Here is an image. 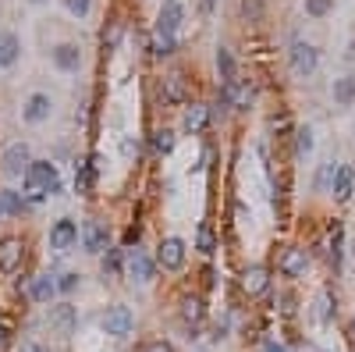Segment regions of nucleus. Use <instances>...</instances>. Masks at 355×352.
<instances>
[{
  "label": "nucleus",
  "mask_w": 355,
  "mask_h": 352,
  "mask_svg": "<svg viewBox=\"0 0 355 352\" xmlns=\"http://www.w3.org/2000/svg\"><path fill=\"white\" fill-rule=\"evenodd\" d=\"M185 96H189V89H185V75H178V72L167 75L163 78V100L167 103H181Z\"/></svg>",
  "instance_id": "obj_23"
},
{
  "label": "nucleus",
  "mask_w": 355,
  "mask_h": 352,
  "mask_svg": "<svg viewBox=\"0 0 355 352\" xmlns=\"http://www.w3.org/2000/svg\"><path fill=\"white\" fill-rule=\"evenodd\" d=\"M50 96L47 93H32L29 100H25V111H22V118L29 121V125H39V121H47L50 118Z\"/></svg>",
  "instance_id": "obj_13"
},
{
  "label": "nucleus",
  "mask_w": 355,
  "mask_h": 352,
  "mask_svg": "<svg viewBox=\"0 0 355 352\" xmlns=\"http://www.w3.org/2000/svg\"><path fill=\"white\" fill-rule=\"evenodd\" d=\"M75 242H78V224L71 217H60L50 228V245H54V250H71Z\"/></svg>",
  "instance_id": "obj_11"
},
{
  "label": "nucleus",
  "mask_w": 355,
  "mask_h": 352,
  "mask_svg": "<svg viewBox=\"0 0 355 352\" xmlns=\"http://www.w3.org/2000/svg\"><path fill=\"white\" fill-rule=\"evenodd\" d=\"M334 175H338V164H334V160L320 164L317 178H312V189H317V192H330V185H334Z\"/></svg>",
  "instance_id": "obj_27"
},
{
  "label": "nucleus",
  "mask_w": 355,
  "mask_h": 352,
  "mask_svg": "<svg viewBox=\"0 0 355 352\" xmlns=\"http://www.w3.org/2000/svg\"><path fill=\"white\" fill-rule=\"evenodd\" d=\"M0 214H22V196L14 189H0Z\"/></svg>",
  "instance_id": "obj_31"
},
{
  "label": "nucleus",
  "mask_w": 355,
  "mask_h": 352,
  "mask_svg": "<svg viewBox=\"0 0 355 352\" xmlns=\"http://www.w3.org/2000/svg\"><path fill=\"white\" fill-rule=\"evenodd\" d=\"M18 263H22V242L4 239V242H0V271L11 274V271H18Z\"/></svg>",
  "instance_id": "obj_16"
},
{
  "label": "nucleus",
  "mask_w": 355,
  "mask_h": 352,
  "mask_svg": "<svg viewBox=\"0 0 355 352\" xmlns=\"http://www.w3.org/2000/svg\"><path fill=\"white\" fill-rule=\"evenodd\" d=\"M132 324H135V317H132L128 306H111L107 314H103V331L114 335V338H124L132 331Z\"/></svg>",
  "instance_id": "obj_7"
},
{
  "label": "nucleus",
  "mask_w": 355,
  "mask_h": 352,
  "mask_svg": "<svg viewBox=\"0 0 355 352\" xmlns=\"http://www.w3.org/2000/svg\"><path fill=\"white\" fill-rule=\"evenodd\" d=\"M107 224L103 221H86L82 224V245H86L89 253H107Z\"/></svg>",
  "instance_id": "obj_9"
},
{
  "label": "nucleus",
  "mask_w": 355,
  "mask_h": 352,
  "mask_svg": "<svg viewBox=\"0 0 355 352\" xmlns=\"http://www.w3.org/2000/svg\"><path fill=\"white\" fill-rule=\"evenodd\" d=\"M121 263H124V256H121V250H111L107 245V253H103V274H121Z\"/></svg>",
  "instance_id": "obj_33"
},
{
  "label": "nucleus",
  "mask_w": 355,
  "mask_h": 352,
  "mask_svg": "<svg viewBox=\"0 0 355 352\" xmlns=\"http://www.w3.org/2000/svg\"><path fill=\"white\" fill-rule=\"evenodd\" d=\"M341 253H345V228H341V221H334L327 232V256L334 267H341Z\"/></svg>",
  "instance_id": "obj_19"
},
{
  "label": "nucleus",
  "mask_w": 355,
  "mask_h": 352,
  "mask_svg": "<svg viewBox=\"0 0 355 352\" xmlns=\"http://www.w3.org/2000/svg\"><path fill=\"white\" fill-rule=\"evenodd\" d=\"M142 352H174V349L167 345V342H150V345H146Z\"/></svg>",
  "instance_id": "obj_41"
},
{
  "label": "nucleus",
  "mask_w": 355,
  "mask_h": 352,
  "mask_svg": "<svg viewBox=\"0 0 355 352\" xmlns=\"http://www.w3.org/2000/svg\"><path fill=\"white\" fill-rule=\"evenodd\" d=\"M263 352H288V349H284L281 342H266V345H263Z\"/></svg>",
  "instance_id": "obj_43"
},
{
  "label": "nucleus",
  "mask_w": 355,
  "mask_h": 352,
  "mask_svg": "<svg viewBox=\"0 0 355 352\" xmlns=\"http://www.w3.org/2000/svg\"><path fill=\"white\" fill-rule=\"evenodd\" d=\"M334 103H341V107H352L355 103V75H341V78H334Z\"/></svg>",
  "instance_id": "obj_20"
},
{
  "label": "nucleus",
  "mask_w": 355,
  "mask_h": 352,
  "mask_svg": "<svg viewBox=\"0 0 355 352\" xmlns=\"http://www.w3.org/2000/svg\"><path fill=\"white\" fill-rule=\"evenodd\" d=\"M174 50H178V39H174V36H167V32H157V36H153V54H157V57H171Z\"/></svg>",
  "instance_id": "obj_32"
},
{
  "label": "nucleus",
  "mask_w": 355,
  "mask_h": 352,
  "mask_svg": "<svg viewBox=\"0 0 355 352\" xmlns=\"http://www.w3.org/2000/svg\"><path fill=\"white\" fill-rule=\"evenodd\" d=\"M196 245H199V253H217V235H214V228L210 224H199V235H196Z\"/></svg>",
  "instance_id": "obj_30"
},
{
  "label": "nucleus",
  "mask_w": 355,
  "mask_h": 352,
  "mask_svg": "<svg viewBox=\"0 0 355 352\" xmlns=\"http://www.w3.org/2000/svg\"><path fill=\"white\" fill-rule=\"evenodd\" d=\"M150 142H153V153H157V157H167V153L174 150V142H178V135H174L171 129H157Z\"/></svg>",
  "instance_id": "obj_26"
},
{
  "label": "nucleus",
  "mask_w": 355,
  "mask_h": 352,
  "mask_svg": "<svg viewBox=\"0 0 355 352\" xmlns=\"http://www.w3.org/2000/svg\"><path fill=\"white\" fill-rule=\"evenodd\" d=\"M334 11V0H306V14L309 18H327Z\"/></svg>",
  "instance_id": "obj_35"
},
{
  "label": "nucleus",
  "mask_w": 355,
  "mask_h": 352,
  "mask_svg": "<svg viewBox=\"0 0 355 352\" xmlns=\"http://www.w3.org/2000/svg\"><path fill=\"white\" fill-rule=\"evenodd\" d=\"M217 72H220V78H224V86H227V82H235L238 65H235V54L227 50V47H220V50H217Z\"/></svg>",
  "instance_id": "obj_25"
},
{
  "label": "nucleus",
  "mask_w": 355,
  "mask_h": 352,
  "mask_svg": "<svg viewBox=\"0 0 355 352\" xmlns=\"http://www.w3.org/2000/svg\"><path fill=\"white\" fill-rule=\"evenodd\" d=\"M306 153H312V129L309 125L295 132V157H306Z\"/></svg>",
  "instance_id": "obj_34"
},
{
  "label": "nucleus",
  "mask_w": 355,
  "mask_h": 352,
  "mask_svg": "<svg viewBox=\"0 0 355 352\" xmlns=\"http://www.w3.org/2000/svg\"><path fill=\"white\" fill-rule=\"evenodd\" d=\"M242 288H245V296H263L270 288V271L263 263L245 267V271H242Z\"/></svg>",
  "instance_id": "obj_10"
},
{
  "label": "nucleus",
  "mask_w": 355,
  "mask_h": 352,
  "mask_svg": "<svg viewBox=\"0 0 355 352\" xmlns=\"http://www.w3.org/2000/svg\"><path fill=\"white\" fill-rule=\"evenodd\" d=\"M185 256H189V250H185V242H181L178 235H167V239L157 245V263L163 267V271H181Z\"/></svg>",
  "instance_id": "obj_3"
},
{
  "label": "nucleus",
  "mask_w": 355,
  "mask_h": 352,
  "mask_svg": "<svg viewBox=\"0 0 355 352\" xmlns=\"http://www.w3.org/2000/svg\"><path fill=\"white\" fill-rule=\"evenodd\" d=\"M203 317H206V302L199 296H185L181 299V320L185 324H199Z\"/></svg>",
  "instance_id": "obj_24"
},
{
  "label": "nucleus",
  "mask_w": 355,
  "mask_h": 352,
  "mask_svg": "<svg viewBox=\"0 0 355 352\" xmlns=\"http://www.w3.org/2000/svg\"><path fill=\"white\" fill-rule=\"evenodd\" d=\"M117 39H121V22H111V29H103V47L114 50Z\"/></svg>",
  "instance_id": "obj_38"
},
{
  "label": "nucleus",
  "mask_w": 355,
  "mask_h": 352,
  "mask_svg": "<svg viewBox=\"0 0 355 352\" xmlns=\"http://www.w3.org/2000/svg\"><path fill=\"white\" fill-rule=\"evenodd\" d=\"M220 100L227 103V107H235V111H249V103L256 100V89H253V82H227V86L220 89Z\"/></svg>",
  "instance_id": "obj_5"
},
{
  "label": "nucleus",
  "mask_w": 355,
  "mask_h": 352,
  "mask_svg": "<svg viewBox=\"0 0 355 352\" xmlns=\"http://www.w3.org/2000/svg\"><path fill=\"white\" fill-rule=\"evenodd\" d=\"M0 342H4V327H0Z\"/></svg>",
  "instance_id": "obj_48"
},
{
  "label": "nucleus",
  "mask_w": 355,
  "mask_h": 352,
  "mask_svg": "<svg viewBox=\"0 0 355 352\" xmlns=\"http://www.w3.org/2000/svg\"><path fill=\"white\" fill-rule=\"evenodd\" d=\"M277 267H281L284 278H306V271H309V253L302 250V245H288V250L281 253V260H277Z\"/></svg>",
  "instance_id": "obj_6"
},
{
  "label": "nucleus",
  "mask_w": 355,
  "mask_h": 352,
  "mask_svg": "<svg viewBox=\"0 0 355 352\" xmlns=\"http://www.w3.org/2000/svg\"><path fill=\"white\" fill-rule=\"evenodd\" d=\"M22 352H50V349H47V345H39V342H25V345H22Z\"/></svg>",
  "instance_id": "obj_42"
},
{
  "label": "nucleus",
  "mask_w": 355,
  "mask_h": 352,
  "mask_svg": "<svg viewBox=\"0 0 355 352\" xmlns=\"http://www.w3.org/2000/svg\"><path fill=\"white\" fill-rule=\"evenodd\" d=\"M47 324L57 331V335H71V331H75V306H68V302H60V306H50V314H47Z\"/></svg>",
  "instance_id": "obj_12"
},
{
  "label": "nucleus",
  "mask_w": 355,
  "mask_h": 352,
  "mask_svg": "<svg viewBox=\"0 0 355 352\" xmlns=\"http://www.w3.org/2000/svg\"><path fill=\"white\" fill-rule=\"evenodd\" d=\"M288 60H291V72L306 78V75L317 72V65H320V50L312 47V43H306V39H295V43H291V50H288Z\"/></svg>",
  "instance_id": "obj_2"
},
{
  "label": "nucleus",
  "mask_w": 355,
  "mask_h": 352,
  "mask_svg": "<svg viewBox=\"0 0 355 352\" xmlns=\"http://www.w3.org/2000/svg\"><path fill=\"white\" fill-rule=\"evenodd\" d=\"M25 185H29V199L39 203L47 192H60V175H57V164L50 160H32L29 171H25Z\"/></svg>",
  "instance_id": "obj_1"
},
{
  "label": "nucleus",
  "mask_w": 355,
  "mask_h": 352,
  "mask_svg": "<svg viewBox=\"0 0 355 352\" xmlns=\"http://www.w3.org/2000/svg\"><path fill=\"white\" fill-rule=\"evenodd\" d=\"M29 292H32V299H36V302H50V296L57 292V281H54L50 274H43V278H36V281H32Z\"/></svg>",
  "instance_id": "obj_28"
},
{
  "label": "nucleus",
  "mask_w": 355,
  "mask_h": 352,
  "mask_svg": "<svg viewBox=\"0 0 355 352\" xmlns=\"http://www.w3.org/2000/svg\"><path fill=\"white\" fill-rule=\"evenodd\" d=\"M299 352H320V349L312 345V342H302V345H299Z\"/></svg>",
  "instance_id": "obj_44"
},
{
  "label": "nucleus",
  "mask_w": 355,
  "mask_h": 352,
  "mask_svg": "<svg viewBox=\"0 0 355 352\" xmlns=\"http://www.w3.org/2000/svg\"><path fill=\"white\" fill-rule=\"evenodd\" d=\"M206 121H210V107H203V103H192V107H185V118H181V129L185 132H203Z\"/></svg>",
  "instance_id": "obj_17"
},
{
  "label": "nucleus",
  "mask_w": 355,
  "mask_h": 352,
  "mask_svg": "<svg viewBox=\"0 0 355 352\" xmlns=\"http://www.w3.org/2000/svg\"><path fill=\"white\" fill-rule=\"evenodd\" d=\"M330 192H334V199H338V203L352 199V192H355V171L348 168V164H338V175H334Z\"/></svg>",
  "instance_id": "obj_14"
},
{
  "label": "nucleus",
  "mask_w": 355,
  "mask_h": 352,
  "mask_svg": "<svg viewBox=\"0 0 355 352\" xmlns=\"http://www.w3.org/2000/svg\"><path fill=\"white\" fill-rule=\"evenodd\" d=\"M348 331H352V338H355V317H352V324H348Z\"/></svg>",
  "instance_id": "obj_46"
},
{
  "label": "nucleus",
  "mask_w": 355,
  "mask_h": 352,
  "mask_svg": "<svg viewBox=\"0 0 355 352\" xmlns=\"http://www.w3.org/2000/svg\"><path fill=\"white\" fill-rule=\"evenodd\" d=\"M128 274H132L135 281H150V278H153V260L146 256V253L139 250V245L128 253Z\"/></svg>",
  "instance_id": "obj_18"
},
{
  "label": "nucleus",
  "mask_w": 355,
  "mask_h": 352,
  "mask_svg": "<svg viewBox=\"0 0 355 352\" xmlns=\"http://www.w3.org/2000/svg\"><path fill=\"white\" fill-rule=\"evenodd\" d=\"M181 22H185V8H181V0H163V4H160V14H157V32L174 36Z\"/></svg>",
  "instance_id": "obj_8"
},
{
  "label": "nucleus",
  "mask_w": 355,
  "mask_h": 352,
  "mask_svg": "<svg viewBox=\"0 0 355 352\" xmlns=\"http://www.w3.org/2000/svg\"><path fill=\"white\" fill-rule=\"evenodd\" d=\"M65 4H68V11H71L75 18H86L89 8H93V0H65Z\"/></svg>",
  "instance_id": "obj_39"
},
{
  "label": "nucleus",
  "mask_w": 355,
  "mask_h": 352,
  "mask_svg": "<svg viewBox=\"0 0 355 352\" xmlns=\"http://www.w3.org/2000/svg\"><path fill=\"white\" fill-rule=\"evenodd\" d=\"M18 60V36L8 32V36H0V68H8Z\"/></svg>",
  "instance_id": "obj_29"
},
{
  "label": "nucleus",
  "mask_w": 355,
  "mask_h": 352,
  "mask_svg": "<svg viewBox=\"0 0 355 352\" xmlns=\"http://www.w3.org/2000/svg\"><path fill=\"white\" fill-rule=\"evenodd\" d=\"M203 8H206V11H214V8H217V0H203Z\"/></svg>",
  "instance_id": "obj_45"
},
{
  "label": "nucleus",
  "mask_w": 355,
  "mask_h": 352,
  "mask_svg": "<svg viewBox=\"0 0 355 352\" xmlns=\"http://www.w3.org/2000/svg\"><path fill=\"white\" fill-rule=\"evenodd\" d=\"M139 239H142V224H128V228H124V250H135Z\"/></svg>",
  "instance_id": "obj_37"
},
{
  "label": "nucleus",
  "mask_w": 355,
  "mask_h": 352,
  "mask_svg": "<svg viewBox=\"0 0 355 352\" xmlns=\"http://www.w3.org/2000/svg\"><path fill=\"white\" fill-rule=\"evenodd\" d=\"M4 175L18 178V175H25L29 171V164H32V153H29V142H11V146L4 150Z\"/></svg>",
  "instance_id": "obj_4"
},
{
  "label": "nucleus",
  "mask_w": 355,
  "mask_h": 352,
  "mask_svg": "<svg viewBox=\"0 0 355 352\" xmlns=\"http://www.w3.org/2000/svg\"><path fill=\"white\" fill-rule=\"evenodd\" d=\"M54 65H57L60 72H78V65H82V50H78L75 43H60V47H54Z\"/></svg>",
  "instance_id": "obj_15"
},
{
  "label": "nucleus",
  "mask_w": 355,
  "mask_h": 352,
  "mask_svg": "<svg viewBox=\"0 0 355 352\" xmlns=\"http://www.w3.org/2000/svg\"><path fill=\"white\" fill-rule=\"evenodd\" d=\"M75 288H78V274H60V281H57V292H75Z\"/></svg>",
  "instance_id": "obj_40"
},
{
  "label": "nucleus",
  "mask_w": 355,
  "mask_h": 352,
  "mask_svg": "<svg viewBox=\"0 0 355 352\" xmlns=\"http://www.w3.org/2000/svg\"><path fill=\"white\" fill-rule=\"evenodd\" d=\"M29 4H43V0H29Z\"/></svg>",
  "instance_id": "obj_47"
},
{
  "label": "nucleus",
  "mask_w": 355,
  "mask_h": 352,
  "mask_svg": "<svg viewBox=\"0 0 355 352\" xmlns=\"http://www.w3.org/2000/svg\"><path fill=\"white\" fill-rule=\"evenodd\" d=\"M352 253H355V242H352Z\"/></svg>",
  "instance_id": "obj_49"
},
{
  "label": "nucleus",
  "mask_w": 355,
  "mask_h": 352,
  "mask_svg": "<svg viewBox=\"0 0 355 352\" xmlns=\"http://www.w3.org/2000/svg\"><path fill=\"white\" fill-rule=\"evenodd\" d=\"M96 178H100V171L93 168L89 160H86V164H78V168H75V189H78L82 196H89V192H93V185H96Z\"/></svg>",
  "instance_id": "obj_22"
},
{
  "label": "nucleus",
  "mask_w": 355,
  "mask_h": 352,
  "mask_svg": "<svg viewBox=\"0 0 355 352\" xmlns=\"http://www.w3.org/2000/svg\"><path fill=\"white\" fill-rule=\"evenodd\" d=\"M334 309H338V299H334L330 292H320L317 302H312V320H317V324H330L334 320Z\"/></svg>",
  "instance_id": "obj_21"
},
{
  "label": "nucleus",
  "mask_w": 355,
  "mask_h": 352,
  "mask_svg": "<svg viewBox=\"0 0 355 352\" xmlns=\"http://www.w3.org/2000/svg\"><path fill=\"white\" fill-rule=\"evenodd\" d=\"M242 18L245 22H263V0H242Z\"/></svg>",
  "instance_id": "obj_36"
}]
</instances>
